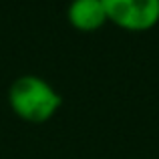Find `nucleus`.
Returning <instances> with one entry per match:
<instances>
[{"label":"nucleus","mask_w":159,"mask_h":159,"mask_svg":"<svg viewBox=\"0 0 159 159\" xmlns=\"http://www.w3.org/2000/svg\"><path fill=\"white\" fill-rule=\"evenodd\" d=\"M8 103L12 111L24 121H48L62 105V95L39 75H22L8 89Z\"/></svg>","instance_id":"1"},{"label":"nucleus","mask_w":159,"mask_h":159,"mask_svg":"<svg viewBox=\"0 0 159 159\" xmlns=\"http://www.w3.org/2000/svg\"><path fill=\"white\" fill-rule=\"evenodd\" d=\"M107 20L127 30H149L159 22V0H101Z\"/></svg>","instance_id":"2"},{"label":"nucleus","mask_w":159,"mask_h":159,"mask_svg":"<svg viewBox=\"0 0 159 159\" xmlns=\"http://www.w3.org/2000/svg\"><path fill=\"white\" fill-rule=\"evenodd\" d=\"M66 18L79 30H97L107 22V12L101 0H70Z\"/></svg>","instance_id":"3"}]
</instances>
